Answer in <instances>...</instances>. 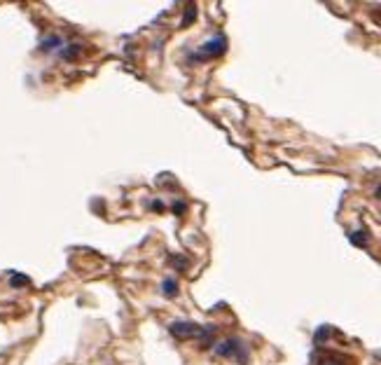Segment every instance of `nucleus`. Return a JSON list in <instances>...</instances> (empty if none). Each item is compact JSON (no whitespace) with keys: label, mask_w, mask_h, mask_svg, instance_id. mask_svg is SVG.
<instances>
[{"label":"nucleus","mask_w":381,"mask_h":365,"mask_svg":"<svg viewBox=\"0 0 381 365\" xmlns=\"http://www.w3.org/2000/svg\"><path fill=\"white\" fill-rule=\"evenodd\" d=\"M218 354L225 358H237V361H241V363H246V347L241 340H237V337H229V340H225L222 344H218Z\"/></svg>","instance_id":"2"},{"label":"nucleus","mask_w":381,"mask_h":365,"mask_svg":"<svg viewBox=\"0 0 381 365\" xmlns=\"http://www.w3.org/2000/svg\"><path fill=\"white\" fill-rule=\"evenodd\" d=\"M80 54H82V47H80V45H68V47H61V49H59V56H61V59H66V61L77 59Z\"/></svg>","instance_id":"5"},{"label":"nucleus","mask_w":381,"mask_h":365,"mask_svg":"<svg viewBox=\"0 0 381 365\" xmlns=\"http://www.w3.org/2000/svg\"><path fill=\"white\" fill-rule=\"evenodd\" d=\"M316 363L318 365H349L346 363V358L342 354H337V351H325V354H320L316 358Z\"/></svg>","instance_id":"4"},{"label":"nucleus","mask_w":381,"mask_h":365,"mask_svg":"<svg viewBox=\"0 0 381 365\" xmlns=\"http://www.w3.org/2000/svg\"><path fill=\"white\" fill-rule=\"evenodd\" d=\"M225 49H227V38L222 35V33H218V35H213V38L208 40L206 45L201 47L192 59L194 61H208V59H215V56H222L225 54Z\"/></svg>","instance_id":"1"},{"label":"nucleus","mask_w":381,"mask_h":365,"mask_svg":"<svg viewBox=\"0 0 381 365\" xmlns=\"http://www.w3.org/2000/svg\"><path fill=\"white\" fill-rule=\"evenodd\" d=\"M161 288H164V293H166L168 297H173L175 293H178V283H175L173 279H166V281L161 283Z\"/></svg>","instance_id":"6"},{"label":"nucleus","mask_w":381,"mask_h":365,"mask_svg":"<svg viewBox=\"0 0 381 365\" xmlns=\"http://www.w3.org/2000/svg\"><path fill=\"white\" fill-rule=\"evenodd\" d=\"M9 283H12V286H26V283H28V279H26V276H21V274H14Z\"/></svg>","instance_id":"8"},{"label":"nucleus","mask_w":381,"mask_h":365,"mask_svg":"<svg viewBox=\"0 0 381 365\" xmlns=\"http://www.w3.org/2000/svg\"><path fill=\"white\" fill-rule=\"evenodd\" d=\"M173 211H175V213H185V204H183V201H175V204H173Z\"/></svg>","instance_id":"9"},{"label":"nucleus","mask_w":381,"mask_h":365,"mask_svg":"<svg viewBox=\"0 0 381 365\" xmlns=\"http://www.w3.org/2000/svg\"><path fill=\"white\" fill-rule=\"evenodd\" d=\"M61 42L63 40L59 38V35H49L47 40H42V45L40 47H42V49H49V47H56V45H61Z\"/></svg>","instance_id":"7"},{"label":"nucleus","mask_w":381,"mask_h":365,"mask_svg":"<svg viewBox=\"0 0 381 365\" xmlns=\"http://www.w3.org/2000/svg\"><path fill=\"white\" fill-rule=\"evenodd\" d=\"M168 330H171V335H173V337H178V340L204 337V335L208 333V330H204L201 326H197V323H187V321H178V323H171V326H168Z\"/></svg>","instance_id":"3"}]
</instances>
